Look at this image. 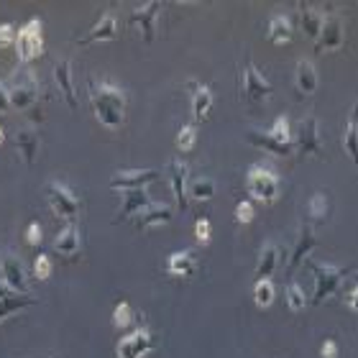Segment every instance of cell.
I'll list each match as a JSON object with an SVG mask.
<instances>
[{
  "instance_id": "obj_1",
  "label": "cell",
  "mask_w": 358,
  "mask_h": 358,
  "mask_svg": "<svg viewBox=\"0 0 358 358\" xmlns=\"http://www.w3.org/2000/svg\"><path fill=\"white\" fill-rule=\"evenodd\" d=\"M90 103L95 110L97 120L105 128H120L123 115H126V92L118 85L108 83H90Z\"/></svg>"
},
{
  "instance_id": "obj_2",
  "label": "cell",
  "mask_w": 358,
  "mask_h": 358,
  "mask_svg": "<svg viewBox=\"0 0 358 358\" xmlns=\"http://www.w3.org/2000/svg\"><path fill=\"white\" fill-rule=\"evenodd\" d=\"M246 187H248V194L254 200L264 202V205H271L279 197V177L268 166H259V164L251 166L246 177Z\"/></svg>"
},
{
  "instance_id": "obj_3",
  "label": "cell",
  "mask_w": 358,
  "mask_h": 358,
  "mask_svg": "<svg viewBox=\"0 0 358 358\" xmlns=\"http://www.w3.org/2000/svg\"><path fill=\"white\" fill-rule=\"evenodd\" d=\"M44 192L49 197V205H52L54 213L59 217H64L69 225H75L77 215H80V200H77V194L67 185H62V182H46Z\"/></svg>"
},
{
  "instance_id": "obj_4",
  "label": "cell",
  "mask_w": 358,
  "mask_h": 358,
  "mask_svg": "<svg viewBox=\"0 0 358 358\" xmlns=\"http://www.w3.org/2000/svg\"><path fill=\"white\" fill-rule=\"evenodd\" d=\"M8 95H10V108H15V110H29V108H34L38 100L36 77L31 75L29 69H18L10 87H8Z\"/></svg>"
},
{
  "instance_id": "obj_5",
  "label": "cell",
  "mask_w": 358,
  "mask_h": 358,
  "mask_svg": "<svg viewBox=\"0 0 358 358\" xmlns=\"http://www.w3.org/2000/svg\"><path fill=\"white\" fill-rule=\"evenodd\" d=\"M15 52H18V59H21L23 64H29L31 59L41 57V52H44V41H41V21H38V18L23 23L21 29H18Z\"/></svg>"
},
{
  "instance_id": "obj_6",
  "label": "cell",
  "mask_w": 358,
  "mask_h": 358,
  "mask_svg": "<svg viewBox=\"0 0 358 358\" xmlns=\"http://www.w3.org/2000/svg\"><path fill=\"white\" fill-rule=\"evenodd\" d=\"M315 271V294H313V305H322L330 294H336L341 282L345 279V268L341 266H330V264H322V266H313Z\"/></svg>"
},
{
  "instance_id": "obj_7",
  "label": "cell",
  "mask_w": 358,
  "mask_h": 358,
  "mask_svg": "<svg viewBox=\"0 0 358 358\" xmlns=\"http://www.w3.org/2000/svg\"><path fill=\"white\" fill-rule=\"evenodd\" d=\"M157 343L159 341L151 336V330L138 328V330H134L131 336L123 338V341H118L115 353H118V358H143L157 348Z\"/></svg>"
},
{
  "instance_id": "obj_8",
  "label": "cell",
  "mask_w": 358,
  "mask_h": 358,
  "mask_svg": "<svg viewBox=\"0 0 358 358\" xmlns=\"http://www.w3.org/2000/svg\"><path fill=\"white\" fill-rule=\"evenodd\" d=\"M159 172L157 169H123V172H115L108 182L110 189H118V192H126V189H146V185L157 182Z\"/></svg>"
},
{
  "instance_id": "obj_9",
  "label": "cell",
  "mask_w": 358,
  "mask_h": 358,
  "mask_svg": "<svg viewBox=\"0 0 358 358\" xmlns=\"http://www.w3.org/2000/svg\"><path fill=\"white\" fill-rule=\"evenodd\" d=\"M162 13V3L157 0H149V3H143V6L134 8V13H131V23H136L138 29H141V36L146 44L154 41V34H157V18Z\"/></svg>"
},
{
  "instance_id": "obj_10",
  "label": "cell",
  "mask_w": 358,
  "mask_h": 358,
  "mask_svg": "<svg viewBox=\"0 0 358 358\" xmlns=\"http://www.w3.org/2000/svg\"><path fill=\"white\" fill-rule=\"evenodd\" d=\"M0 279L8 284V289L18 292V294H29V282H26V274H23L18 256L13 254L0 256Z\"/></svg>"
},
{
  "instance_id": "obj_11",
  "label": "cell",
  "mask_w": 358,
  "mask_h": 358,
  "mask_svg": "<svg viewBox=\"0 0 358 358\" xmlns=\"http://www.w3.org/2000/svg\"><path fill=\"white\" fill-rule=\"evenodd\" d=\"M345 31H343V21L338 15L328 13L325 21H322V31L320 38H317V52H336L343 46Z\"/></svg>"
},
{
  "instance_id": "obj_12",
  "label": "cell",
  "mask_w": 358,
  "mask_h": 358,
  "mask_svg": "<svg viewBox=\"0 0 358 358\" xmlns=\"http://www.w3.org/2000/svg\"><path fill=\"white\" fill-rule=\"evenodd\" d=\"M243 90H246V95L251 97V100H266L268 95H271V83H268L266 77L262 75V69L256 67L254 62L248 59L246 62V69H243Z\"/></svg>"
},
{
  "instance_id": "obj_13",
  "label": "cell",
  "mask_w": 358,
  "mask_h": 358,
  "mask_svg": "<svg viewBox=\"0 0 358 358\" xmlns=\"http://www.w3.org/2000/svg\"><path fill=\"white\" fill-rule=\"evenodd\" d=\"M115 38H118V21H115L113 13H103L100 21H97L85 36L77 38V44L87 46V44H92V41H115Z\"/></svg>"
},
{
  "instance_id": "obj_14",
  "label": "cell",
  "mask_w": 358,
  "mask_h": 358,
  "mask_svg": "<svg viewBox=\"0 0 358 358\" xmlns=\"http://www.w3.org/2000/svg\"><path fill=\"white\" fill-rule=\"evenodd\" d=\"M297 149L302 154H322V141H320V131H317V118L315 115H307L299 123Z\"/></svg>"
},
{
  "instance_id": "obj_15",
  "label": "cell",
  "mask_w": 358,
  "mask_h": 358,
  "mask_svg": "<svg viewBox=\"0 0 358 358\" xmlns=\"http://www.w3.org/2000/svg\"><path fill=\"white\" fill-rule=\"evenodd\" d=\"M54 83L59 87L64 103L69 110H77V95H75V83H72V62L59 59L54 64Z\"/></svg>"
},
{
  "instance_id": "obj_16",
  "label": "cell",
  "mask_w": 358,
  "mask_h": 358,
  "mask_svg": "<svg viewBox=\"0 0 358 358\" xmlns=\"http://www.w3.org/2000/svg\"><path fill=\"white\" fill-rule=\"evenodd\" d=\"M172 217H174L172 208H166V205H149V208L141 210V213L134 217V228H136V231L157 228V225L172 223Z\"/></svg>"
},
{
  "instance_id": "obj_17",
  "label": "cell",
  "mask_w": 358,
  "mask_h": 358,
  "mask_svg": "<svg viewBox=\"0 0 358 358\" xmlns=\"http://www.w3.org/2000/svg\"><path fill=\"white\" fill-rule=\"evenodd\" d=\"M120 200H123V208L118 213V223L128 220V217H136L141 210L151 205V197L146 189H126V192H120Z\"/></svg>"
},
{
  "instance_id": "obj_18",
  "label": "cell",
  "mask_w": 358,
  "mask_h": 358,
  "mask_svg": "<svg viewBox=\"0 0 358 358\" xmlns=\"http://www.w3.org/2000/svg\"><path fill=\"white\" fill-rule=\"evenodd\" d=\"M248 143H254L259 146L262 151H268V154H274V157H292V151H294V143H284V141H276L274 136H268L266 131H248Z\"/></svg>"
},
{
  "instance_id": "obj_19",
  "label": "cell",
  "mask_w": 358,
  "mask_h": 358,
  "mask_svg": "<svg viewBox=\"0 0 358 358\" xmlns=\"http://www.w3.org/2000/svg\"><path fill=\"white\" fill-rule=\"evenodd\" d=\"M169 185H172L174 200L179 202V210H187V164L172 159L169 162Z\"/></svg>"
},
{
  "instance_id": "obj_20",
  "label": "cell",
  "mask_w": 358,
  "mask_h": 358,
  "mask_svg": "<svg viewBox=\"0 0 358 358\" xmlns=\"http://www.w3.org/2000/svg\"><path fill=\"white\" fill-rule=\"evenodd\" d=\"M15 149L21 151L26 166L36 164V154H38V134L36 131H34V128H21V131L15 134Z\"/></svg>"
},
{
  "instance_id": "obj_21",
  "label": "cell",
  "mask_w": 358,
  "mask_h": 358,
  "mask_svg": "<svg viewBox=\"0 0 358 358\" xmlns=\"http://www.w3.org/2000/svg\"><path fill=\"white\" fill-rule=\"evenodd\" d=\"M36 305V299L31 294H18V292H8L0 297V322L10 317V315L21 313V310H29V307Z\"/></svg>"
},
{
  "instance_id": "obj_22",
  "label": "cell",
  "mask_w": 358,
  "mask_h": 358,
  "mask_svg": "<svg viewBox=\"0 0 358 358\" xmlns=\"http://www.w3.org/2000/svg\"><path fill=\"white\" fill-rule=\"evenodd\" d=\"M315 246H317L315 231H313V228H302L297 246H294V251H292V256H289V274H294V271H297V266L305 262L307 256H310V251H313Z\"/></svg>"
},
{
  "instance_id": "obj_23",
  "label": "cell",
  "mask_w": 358,
  "mask_h": 358,
  "mask_svg": "<svg viewBox=\"0 0 358 358\" xmlns=\"http://www.w3.org/2000/svg\"><path fill=\"white\" fill-rule=\"evenodd\" d=\"M343 149L348 151L351 162L358 169V103L348 113V120H345V131H343Z\"/></svg>"
},
{
  "instance_id": "obj_24",
  "label": "cell",
  "mask_w": 358,
  "mask_h": 358,
  "mask_svg": "<svg viewBox=\"0 0 358 358\" xmlns=\"http://www.w3.org/2000/svg\"><path fill=\"white\" fill-rule=\"evenodd\" d=\"M54 251L59 256H64V259H72V256L80 254V231H77V225H67V228L57 236Z\"/></svg>"
},
{
  "instance_id": "obj_25",
  "label": "cell",
  "mask_w": 358,
  "mask_h": 358,
  "mask_svg": "<svg viewBox=\"0 0 358 358\" xmlns=\"http://www.w3.org/2000/svg\"><path fill=\"white\" fill-rule=\"evenodd\" d=\"M322 21H325V15L317 13L313 6H307V3H302V6H299V23H302L305 34L313 38V41H317V38H320Z\"/></svg>"
},
{
  "instance_id": "obj_26",
  "label": "cell",
  "mask_w": 358,
  "mask_h": 358,
  "mask_svg": "<svg viewBox=\"0 0 358 358\" xmlns=\"http://www.w3.org/2000/svg\"><path fill=\"white\" fill-rule=\"evenodd\" d=\"M194 266H197V259L192 251H177L166 259V271L174 276H192Z\"/></svg>"
},
{
  "instance_id": "obj_27",
  "label": "cell",
  "mask_w": 358,
  "mask_h": 358,
  "mask_svg": "<svg viewBox=\"0 0 358 358\" xmlns=\"http://www.w3.org/2000/svg\"><path fill=\"white\" fill-rule=\"evenodd\" d=\"M268 41L271 44H289L292 41V21L287 15L276 13L268 18Z\"/></svg>"
},
{
  "instance_id": "obj_28",
  "label": "cell",
  "mask_w": 358,
  "mask_h": 358,
  "mask_svg": "<svg viewBox=\"0 0 358 358\" xmlns=\"http://www.w3.org/2000/svg\"><path fill=\"white\" fill-rule=\"evenodd\" d=\"M294 83H297L299 95H313L315 90H317V69H315L313 62H299Z\"/></svg>"
},
{
  "instance_id": "obj_29",
  "label": "cell",
  "mask_w": 358,
  "mask_h": 358,
  "mask_svg": "<svg viewBox=\"0 0 358 358\" xmlns=\"http://www.w3.org/2000/svg\"><path fill=\"white\" fill-rule=\"evenodd\" d=\"M192 87V115L194 120L208 118L210 108H213V92L205 85H189Z\"/></svg>"
},
{
  "instance_id": "obj_30",
  "label": "cell",
  "mask_w": 358,
  "mask_h": 358,
  "mask_svg": "<svg viewBox=\"0 0 358 358\" xmlns=\"http://www.w3.org/2000/svg\"><path fill=\"white\" fill-rule=\"evenodd\" d=\"M276 264H279V248L274 243H266L259 256V266H256V279H268V276L274 274Z\"/></svg>"
},
{
  "instance_id": "obj_31",
  "label": "cell",
  "mask_w": 358,
  "mask_h": 358,
  "mask_svg": "<svg viewBox=\"0 0 358 358\" xmlns=\"http://www.w3.org/2000/svg\"><path fill=\"white\" fill-rule=\"evenodd\" d=\"M189 194H192L194 200H202V202L213 200V197H215V182L208 177L194 179L192 185H189Z\"/></svg>"
},
{
  "instance_id": "obj_32",
  "label": "cell",
  "mask_w": 358,
  "mask_h": 358,
  "mask_svg": "<svg viewBox=\"0 0 358 358\" xmlns=\"http://www.w3.org/2000/svg\"><path fill=\"white\" fill-rule=\"evenodd\" d=\"M254 299L259 307H268L274 302V284L268 282V279H256V287H254Z\"/></svg>"
},
{
  "instance_id": "obj_33",
  "label": "cell",
  "mask_w": 358,
  "mask_h": 358,
  "mask_svg": "<svg viewBox=\"0 0 358 358\" xmlns=\"http://www.w3.org/2000/svg\"><path fill=\"white\" fill-rule=\"evenodd\" d=\"M287 305H289V310H294V313L305 310L307 297H305V292H302V287H299L297 282L287 284Z\"/></svg>"
},
{
  "instance_id": "obj_34",
  "label": "cell",
  "mask_w": 358,
  "mask_h": 358,
  "mask_svg": "<svg viewBox=\"0 0 358 358\" xmlns=\"http://www.w3.org/2000/svg\"><path fill=\"white\" fill-rule=\"evenodd\" d=\"M134 320H136V313L128 302H120V305L113 310V322H115V328H128Z\"/></svg>"
},
{
  "instance_id": "obj_35",
  "label": "cell",
  "mask_w": 358,
  "mask_h": 358,
  "mask_svg": "<svg viewBox=\"0 0 358 358\" xmlns=\"http://www.w3.org/2000/svg\"><path fill=\"white\" fill-rule=\"evenodd\" d=\"M268 136H274L276 141H284V143H289L292 141V131H289V118L287 115H279V118L274 120V126L266 131Z\"/></svg>"
},
{
  "instance_id": "obj_36",
  "label": "cell",
  "mask_w": 358,
  "mask_h": 358,
  "mask_svg": "<svg viewBox=\"0 0 358 358\" xmlns=\"http://www.w3.org/2000/svg\"><path fill=\"white\" fill-rule=\"evenodd\" d=\"M197 141V128L194 126H185L182 131L177 134V149L179 151H189Z\"/></svg>"
},
{
  "instance_id": "obj_37",
  "label": "cell",
  "mask_w": 358,
  "mask_h": 358,
  "mask_svg": "<svg viewBox=\"0 0 358 358\" xmlns=\"http://www.w3.org/2000/svg\"><path fill=\"white\" fill-rule=\"evenodd\" d=\"M52 268H54V264H52V259L46 254H41V256H36V262H34V274H36V279H49L52 276Z\"/></svg>"
},
{
  "instance_id": "obj_38",
  "label": "cell",
  "mask_w": 358,
  "mask_h": 358,
  "mask_svg": "<svg viewBox=\"0 0 358 358\" xmlns=\"http://www.w3.org/2000/svg\"><path fill=\"white\" fill-rule=\"evenodd\" d=\"M18 38V29L13 23H0V46H10Z\"/></svg>"
},
{
  "instance_id": "obj_39",
  "label": "cell",
  "mask_w": 358,
  "mask_h": 358,
  "mask_svg": "<svg viewBox=\"0 0 358 358\" xmlns=\"http://www.w3.org/2000/svg\"><path fill=\"white\" fill-rule=\"evenodd\" d=\"M236 220H238V223H251V220H254V205L248 200L236 205Z\"/></svg>"
},
{
  "instance_id": "obj_40",
  "label": "cell",
  "mask_w": 358,
  "mask_h": 358,
  "mask_svg": "<svg viewBox=\"0 0 358 358\" xmlns=\"http://www.w3.org/2000/svg\"><path fill=\"white\" fill-rule=\"evenodd\" d=\"M325 208H328V200H325V194H313V197H310V215H313V217H322V215H325Z\"/></svg>"
},
{
  "instance_id": "obj_41",
  "label": "cell",
  "mask_w": 358,
  "mask_h": 358,
  "mask_svg": "<svg viewBox=\"0 0 358 358\" xmlns=\"http://www.w3.org/2000/svg\"><path fill=\"white\" fill-rule=\"evenodd\" d=\"M210 231H213V228H210V220H205V217H202V220H197V225H194V233H197V241H200V243H208Z\"/></svg>"
},
{
  "instance_id": "obj_42",
  "label": "cell",
  "mask_w": 358,
  "mask_h": 358,
  "mask_svg": "<svg viewBox=\"0 0 358 358\" xmlns=\"http://www.w3.org/2000/svg\"><path fill=\"white\" fill-rule=\"evenodd\" d=\"M26 241H29L31 246H38V243H41V225L31 223L29 228H26Z\"/></svg>"
},
{
  "instance_id": "obj_43",
  "label": "cell",
  "mask_w": 358,
  "mask_h": 358,
  "mask_svg": "<svg viewBox=\"0 0 358 358\" xmlns=\"http://www.w3.org/2000/svg\"><path fill=\"white\" fill-rule=\"evenodd\" d=\"M320 356L322 358H338V356H341V348H338L336 341H325V343H322V348H320Z\"/></svg>"
},
{
  "instance_id": "obj_44",
  "label": "cell",
  "mask_w": 358,
  "mask_h": 358,
  "mask_svg": "<svg viewBox=\"0 0 358 358\" xmlns=\"http://www.w3.org/2000/svg\"><path fill=\"white\" fill-rule=\"evenodd\" d=\"M10 110V95H8V87L0 83V113Z\"/></svg>"
},
{
  "instance_id": "obj_45",
  "label": "cell",
  "mask_w": 358,
  "mask_h": 358,
  "mask_svg": "<svg viewBox=\"0 0 358 358\" xmlns=\"http://www.w3.org/2000/svg\"><path fill=\"white\" fill-rule=\"evenodd\" d=\"M345 305L351 307L353 313H358V284L353 287L351 292H348V294H345Z\"/></svg>"
},
{
  "instance_id": "obj_46",
  "label": "cell",
  "mask_w": 358,
  "mask_h": 358,
  "mask_svg": "<svg viewBox=\"0 0 358 358\" xmlns=\"http://www.w3.org/2000/svg\"><path fill=\"white\" fill-rule=\"evenodd\" d=\"M6 141V134H3V128H0V143Z\"/></svg>"
}]
</instances>
